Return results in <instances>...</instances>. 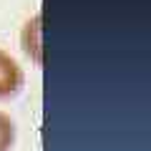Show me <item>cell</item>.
Instances as JSON below:
<instances>
[{
  "instance_id": "cell-1",
  "label": "cell",
  "mask_w": 151,
  "mask_h": 151,
  "mask_svg": "<svg viewBox=\"0 0 151 151\" xmlns=\"http://www.w3.org/2000/svg\"><path fill=\"white\" fill-rule=\"evenodd\" d=\"M23 88V70L15 58L0 50V98H13Z\"/></svg>"
},
{
  "instance_id": "cell-2",
  "label": "cell",
  "mask_w": 151,
  "mask_h": 151,
  "mask_svg": "<svg viewBox=\"0 0 151 151\" xmlns=\"http://www.w3.org/2000/svg\"><path fill=\"white\" fill-rule=\"evenodd\" d=\"M15 144V124L10 121V116L0 113V151H10Z\"/></svg>"
}]
</instances>
